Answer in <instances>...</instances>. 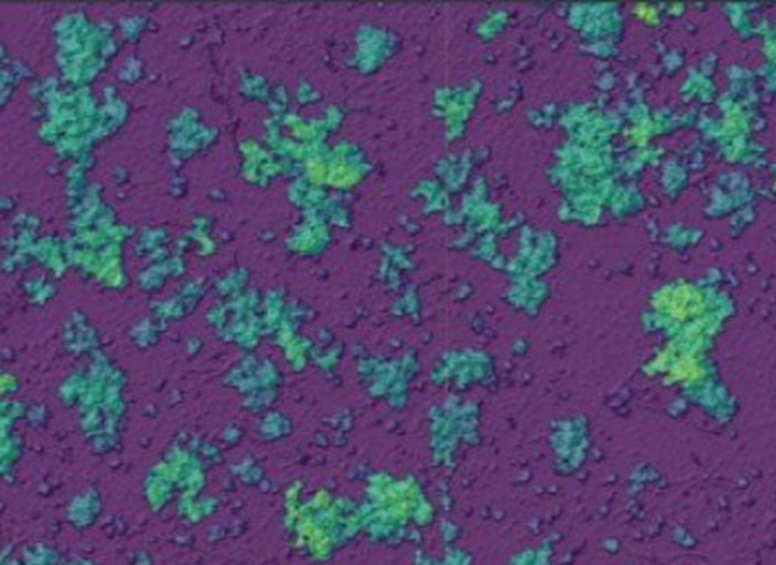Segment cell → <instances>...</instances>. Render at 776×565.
I'll list each match as a JSON object with an SVG mask.
<instances>
[{
    "label": "cell",
    "mask_w": 776,
    "mask_h": 565,
    "mask_svg": "<svg viewBox=\"0 0 776 565\" xmlns=\"http://www.w3.org/2000/svg\"><path fill=\"white\" fill-rule=\"evenodd\" d=\"M635 14L639 16L643 21H654L657 20V11L651 6H646V5H640L635 8Z\"/></svg>",
    "instance_id": "3"
},
{
    "label": "cell",
    "mask_w": 776,
    "mask_h": 565,
    "mask_svg": "<svg viewBox=\"0 0 776 565\" xmlns=\"http://www.w3.org/2000/svg\"><path fill=\"white\" fill-rule=\"evenodd\" d=\"M666 373L674 384H693L701 378L702 369L696 359L684 355L667 364Z\"/></svg>",
    "instance_id": "1"
},
{
    "label": "cell",
    "mask_w": 776,
    "mask_h": 565,
    "mask_svg": "<svg viewBox=\"0 0 776 565\" xmlns=\"http://www.w3.org/2000/svg\"><path fill=\"white\" fill-rule=\"evenodd\" d=\"M696 297L691 290H679L675 292L674 299H671V314L676 315L678 319H684V317L693 315L694 306H696Z\"/></svg>",
    "instance_id": "2"
}]
</instances>
